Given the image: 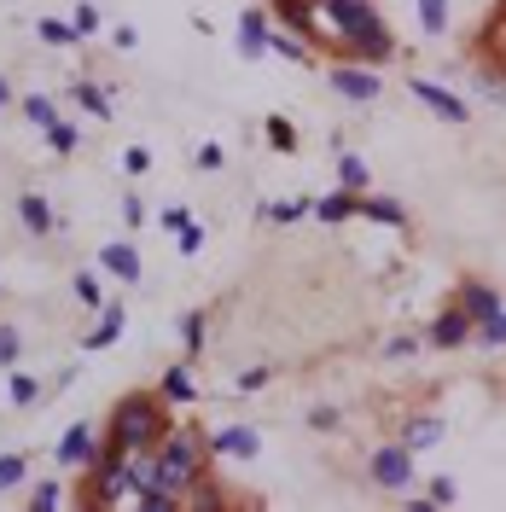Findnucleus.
Wrapping results in <instances>:
<instances>
[{"mask_svg": "<svg viewBox=\"0 0 506 512\" xmlns=\"http://www.w3.org/2000/svg\"><path fill=\"white\" fill-rule=\"evenodd\" d=\"M18 216H24L29 233H53V204L36 198V192H24V198H18Z\"/></svg>", "mask_w": 506, "mask_h": 512, "instance_id": "dca6fc26", "label": "nucleus"}, {"mask_svg": "<svg viewBox=\"0 0 506 512\" xmlns=\"http://www.w3.org/2000/svg\"><path fill=\"white\" fill-rule=\"evenodd\" d=\"M100 262H105L117 280H140V251H134V245H122V239H117V245H105V251H100Z\"/></svg>", "mask_w": 506, "mask_h": 512, "instance_id": "4468645a", "label": "nucleus"}, {"mask_svg": "<svg viewBox=\"0 0 506 512\" xmlns=\"http://www.w3.org/2000/svg\"><path fill=\"white\" fill-rule=\"evenodd\" d=\"M134 507H146V512H175V507H181V495H175V489H163V484H152V489H140V495H134Z\"/></svg>", "mask_w": 506, "mask_h": 512, "instance_id": "4be33fe9", "label": "nucleus"}, {"mask_svg": "<svg viewBox=\"0 0 506 512\" xmlns=\"http://www.w3.org/2000/svg\"><path fill=\"white\" fill-rule=\"evenodd\" d=\"M47 146H53V152H76V146H82V128H76V123H53V128H47Z\"/></svg>", "mask_w": 506, "mask_h": 512, "instance_id": "a878e982", "label": "nucleus"}, {"mask_svg": "<svg viewBox=\"0 0 506 512\" xmlns=\"http://www.w3.org/2000/svg\"><path fill=\"white\" fill-rule=\"evenodd\" d=\"M454 309H466L471 320H489V315L501 309V297L489 292V285H478V280H466V285H460V297H454Z\"/></svg>", "mask_w": 506, "mask_h": 512, "instance_id": "f8f14e48", "label": "nucleus"}, {"mask_svg": "<svg viewBox=\"0 0 506 512\" xmlns=\"http://www.w3.org/2000/svg\"><path fill=\"white\" fill-rule=\"evenodd\" d=\"M24 484V454H0V489Z\"/></svg>", "mask_w": 506, "mask_h": 512, "instance_id": "2f4dec72", "label": "nucleus"}, {"mask_svg": "<svg viewBox=\"0 0 506 512\" xmlns=\"http://www.w3.org/2000/svg\"><path fill=\"white\" fill-rule=\"evenodd\" d=\"M100 454H105V448H100V437H93V431L88 425H70L65 431V443H58V466H70V472H93V466H100Z\"/></svg>", "mask_w": 506, "mask_h": 512, "instance_id": "39448f33", "label": "nucleus"}, {"mask_svg": "<svg viewBox=\"0 0 506 512\" xmlns=\"http://www.w3.org/2000/svg\"><path fill=\"white\" fill-rule=\"evenodd\" d=\"M442 431H448V425H442L437 413H419V420H407V431H402V443L414 448V454H425V448H437V443H442Z\"/></svg>", "mask_w": 506, "mask_h": 512, "instance_id": "ddd939ff", "label": "nucleus"}, {"mask_svg": "<svg viewBox=\"0 0 506 512\" xmlns=\"http://www.w3.org/2000/svg\"><path fill=\"white\" fill-rule=\"evenodd\" d=\"M157 443H163V408L152 396H122L117 413H111L105 454H152Z\"/></svg>", "mask_w": 506, "mask_h": 512, "instance_id": "f03ea898", "label": "nucleus"}, {"mask_svg": "<svg viewBox=\"0 0 506 512\" xmlns=\"http://www.w3.org/2000/svg\"><path fill=\"white\" fill-rule=\"evenodd\" d=\"M70 24H76V36H82V41H93V36H100V29H105V24H100V12H93L88 0H82V6H76V18H70Z\"/></svg>", "mask_w": 506, "mask_h": 512, "instance_id": "c756f323", "label": "nucleus"}, {"mask_svg": "<svg viewBox=\"0 0 506 512\" xmlns=\"http://www.w3.org/2000/svg\"><path fill=\"white\" fill-rule=\"evenodd\" d=\"M466 338H478V320H471L466 309L437 315V326H431V344H437V349H460Z\"/></svg>", "mask_w": 506, "mask_h": 512, "instance_id": "1a4fd4ad", "label": "nucleus"}, {"mask_svg": "<svg viewBox=\"0 0 506 512\" xmlns=\"http://www.w3.org/2000/svg\"><path fill=\"white\" fill-rule=\"evenodd\" d=\"M41 41H47V47H70V41H82V36H76V24H58V18H41Z\"/></svg>", "mask_w": 506, "mask_h": 512, "instance_id": "bb28decb", "label": "nucleus"}, {"mask_svg": "<svg viewBox=\"0 0 506 512\" xmlns=\"http://www.w3.org/2000/svg\"><path fill=\"white\" fill-rule=\"evenodd\" d=\"M6 100H12V88H6V82H0V105H6Z\"/></svg>", "mask_w": 506, "mask_h": 512, "instance_id": "49530a36", "label": "nucleus"}, {"mask_svg": "<svg viewBox=\"0 0 506 512\" xmlns=\"http://www.w3.org/2000/svg\"><path fill=\"white\" fill-rule=\"evenodd\" d=\"M24 117H29V123H36L41 134H47V128L58 123V105H53V100H41V93H29V100H24Z\"/></svg>", "mask_w": 506, "mask_h": 512, "instance_id": "b1692460", "label": "nucleus"}, {"mask_svg": "<svg viewBox=\"0 0 506 512\" xmlns=\"http://www.w3.org/2000/svg\"><path fill=\"white\" fill-rule=\"evenodd\" d=\"M268 384V367H250V373H239V390H262Z\"/></svg>", "mask_w": 506, "mask_h": 512, "instance_id": "a18cd8bd", "label": "nucleus"}, {"mask_svg": "<svg viewBox=\"0 0 506 512\" xmlns=\"http://www.w3.org/2000/svg\"><path fill=\"white\" fill-rule=\"evenodd\" d=\"M338 181L361 192V187H373V169H367V157H355V152H343V164H338Z\"/></svg>", "mask_w": 506, "mask_h": 512, "instance_id": "6ab92c4d", "label": "nucleus"}, {"mask_svg": "<svg viewBox=\"0 0 506 512\" xmlns=\"http://www.w3.org/2000/svg\"><path fill=\"white\" fill-rule=\"evenodd\" d=\"M198 472H204V448L193 431H175V437H163V448H157V484L163 489H175L186 495L198 484Z\"/></svg>", "mask_w": 506, "mask_h": 512, "instance_id": "7ed1b4c3", "label": "nucleus"}, {"mask_svg": "<svg viewBox=\"0 0 506 512\" xmlns=\"http://www.w3.org/2000/svg\"><path fill=\"white\" fill-rule=\"evenodd\" d=\"M58 495H65L58 484H41L36 495H29V507H36V512H53V507H58Z\"/></svg>", "mask_w": 506, "mask_h": 512, "instance_id": "58836bf2", "label": "nucleus"}, {"mask_svg": "<svg viewBox=\"0 0 506 512\" xmlns=\"http://www.w3.org/2000/svg\"><path fill=\"white\" fill-rule=\"evenodd\" d=\"M181 338H186V349L204 344V315H186V320H181Z\"/></svg>", "mask_w": 506, "mask_h": 512, "instance_id": "ea45409f", "label": "nucleus"}, {"mask_svg": "<svg viewBox=\"0 0 506 512\" xmlns=\"http://www.w3.org/2000/svg\"><path fill=\"white\" fill-rule=\"evenodd\" d=\"M268 146H274V152H297V134H291L286 117H268Z\"/></svg>", "mask_w": 506, "mask_h": 512, "instance_id": "cd10ccee", "label": "nucleus"}, {"mask_svg": "<svg viewBox=\"0 0 506 512\" xmlns=\"http://www.w3.org/2000/svg\"><path fill=\"white\" fill-rule=\"evenodd\" d=\"M309 425L314 431H332V425H338V408H309Z\"/></svg>", "mask_w": 506, "mask_h": 512, "instance_id": "c03bdc74", "label": "nucleus"}, {"mask_svg": "<svg viewBox=\"0 0 506 512\" xmlns=\"http://www.w3.org/2000/svg\"><path fill=\"white\" fill-rule=\"evenodd\" d=\"M385 356H390V361H414V356H419V338H407V332H402V338L385 344Z\"/></svg>", "mask_w": 506, "mask_h": 512, "instance_id": "72a5a7b5", "label": "nucleus"}, {"mask_svg": "<svg viewBox=\"0 0 506 512\" xmlns=\"http://www.w3.org/2000/svg\"><path fill=\"white\" fill-rule=\"evenodd\" d=\"M175 239H181V251H186V256H193V251L204 245V228H198V221H186V228H181Z\"/></svg>", "mask_w": 506, "mask_h": 512, "instance_id": "37998d69", "label": "nucleus"}, {"mask_svg": "<svg viewBox=\"0 0 506 512\" xmlns=\"http://www.w3.org/2000/svg\"><path fill=\"white\" fill-rule=\"evenodd\" d=\"M478 88H483V100H495V105H506V82H501L495 70H489V76H478Z\"/></svg>", "mask_w": 506, "mask_h": 512, "instance_id": "a19ab883", "label": "nucleus"}, {"mask_svg": "<svg viewBox=\"0 0 506 512\" xmlns=\"http://www.w3.org/2000/svg\"><path fill=\"white\" fill-rule=\"evenodd\" d=\"M303 210H309L303 198H279V204H262L257 216H262V221H279V228H286V221H297V216H303Z\"/></svg>", "mask_w": 506, "mask_h": 512, "instance_id": "393cba45", "label": "nucleus"}, {"mask_svg": "<svg viewBox=\"0 0 506 512\" xmlns=\"http://www.w3.org/2000/svg\"><path fill=\"white\" fill-rule=\"evenodd\" d=\"M419 6V29L425 36H442V29H448V0H414Z\"/></svg>", "mask_w": 506, "mask_h": 512, "instance_id": "aec40b11", "label": "nucleus"}, {"mask_svg": "<svg viewBox=\"0 0 506 512\" xmlns=\"http://www.w3.org/2000/svg\"><path fill=\"white\" fill-rule=\"evenodd\" d=\"M163 402H198V384H193L186 367H169L163 373Z\"/></svg>", "mask_w": 506, "mask_h": 512, "instance_id": "f3484780", "label": "nucleus"}, {"mask_svg": "<svg viewBox=\"0 0 506 512\" xmlns=\"http://www.w3.org/2000/svg\"><path fill=\"white\" fill-rule=\"evenodd\" d=\"M268 53H274V59H291V64H309V47L291 41V36H279V29H268Z\"/></svg>", "mask_w": 506, "mask_h": 512, "instance_id": "5701e85b", "label": "nucleus"}, {"mask_svg": "<svg viewBox=\"0 0 506 512\" xmlns=\"http://www.w3.org/2000/svg\"><path fill=\"white\" fill-rule=\"evenodd\" d=\"M146 216H152V210H146V204H140L134 192H129V198H122V221H129V228H140V221H146Z\"/></svg>", "mask_w": 506, "mask_h": 512, "instance_id": "79ce46f5", "label": "nucleus"}, {"mask_svg": "<svg viewBox=\"0 0 506 512\" xmlns=\"http://www.w3.org/2000/svg\"><path fill=\"white\" fill-rule=\"evenodd\" d=\"M157 221H163V233H181L186 221H193V210H186V204H169V210L157 216Z\"/></svg>", "mask_w": 506, "mask_h": 512, "instance_id": "e433bc0d", "label": "nucleus"}, {"mask_svg": "<svg viewBox=\"0 0 506 512\" xmlns=\"http://www.w3.org/2000/svg\"><path fill=\"white\" fill-rule=\"evenodd\" d=\"M122 169H129V175H146V169H152V152H146V146H129V152H122Z\"/></svg>", "mask_w": 506, "mask_h": 512, "instance_id": "4c0bfd02", "label": "nucleus"}, {"mask_svg": "<svg viewBox=\"0 0 506 512\" xmlns=\"http://www.w3.org/2000/svg\"><path fill=\"white\" fill-rule=\"evenodd\" d=\"M361 210V198H355V192L350 187H338V192H326V198L321 204H314V216H321V221H350Z\"/></svg>", "mask_w": 506, "mask_h": 512, "instance_id": "2eb2a0df", "label": "nucleus"}, {"mask_svg": "<svg viewBox=\"0 0 506 512\" xmlns=\"http://www.w3.org/2000/svg\"><path fill=\"white\" fill-rule=\"evenodd\" d=\"M70 100L82 105V111H93V117H100V123L111 117V100H105V93L93 88V82H70Z\"/></svg>", "mask_w": 506, "mask_h": 512, "instance_id": "412c9836", "label": "nucleus"}, {"mask_svg": "<svg viewBox=\"0 0 506 512\" xmlns=\"http://www.w3.org/2000/svg\"><path fill=\"white\" fill-rule=\"evenodd\" d=\"M239 53L245 59H268V18H262L257 6L239 18Z\"/></svg>", "mask_w": 506, "mask_h": 512, "instance_id": "9d476101", "label": "nucleus"}, {"mask_svg": "<svg viewBox=\"0 0 506 512\" xmlns=\"http://www.w3.org/2000/svg\"><path fill=\"white\" fill-rule=\"evenodd\" d=\"M0 367H6V373L18 367V332L12 326H0Z\"/></svg>", "mask_w": 506, "mask_h": 512, "instance_id": "f704fd0d", "label": "nucleus"}, {"mask_svg": "<svg viewBox=\"0 0 506 512\" xmlns=\"http://www.w3.org/2000/svg\"><path fill=\"white\" fill-rule=\"evenodd\" d=\"M407 93H414V100H425L442 123H466V100H460V93H448V88L425 82V76H407Z\"/></svg>", "mask_w": 506, "mask_h": 512, "instance_id": "423d86ee", "label": "nucleus"}, {"mask_svg": "<svg viewBox=\"0 0 506 512\" xmlns=\"http://www.w3.org/2000/svg\"><path fill=\"white\" fill-rule=\"evenodd\" d=\"M321 12L332 24H338V41L350 47L355 59H367V64H385L390 53H396V41H390V29L385 18L367 6V0H321Z\"/></svg>", "mask_w": 506, "mask_h": 512, "instance_id": "f257e3e1", "label": "nucleus"}, {"mask_svg": "<svg viewBox=\"0 0 506 512\" xmlns=\"http://www.w3.org/2000/svg\"><path fill=\"white\" fill-rule=\"evenodd\" d=\"M257 448H262V437L250 425H221L216 437H210V454L216 460H257Z\"/></svg>", "mask_w": 506, "mask_h": 512, "instance_id": "0eeeda50", "label": "nucleus"}, {"mask_svg": "<svg viewBox=\"0 0 506 512\" xmlns=\"http://www.w3.org/2000/svg\"><path fill=\"white\" fill-rule=\"evenodd\" d=\"M431 501H437V507H454V501H460V484H454V477H437V484H431Z\"/></svg>", "mask_w": 506, "mask_h": 512, "instance_id": "c9c22d12", "label": "nucleus"}, {"mask_svg": "<svg viewBox=\"0 0 506 512\" xmlns=\"http://www.w3.org/2000/svg\"><path fill=\"white\" fill-rule=\"evenodd\" d=\"M332 93H343V100L367 105V100H378V76L361 70V64H343V70H332Z\"/></svg>", "mask_w": 506, "mask_h": 512, "instance_id": "6e6552de", "label": "nucleus"}, {"mask_svg": "<svg viewBox=\"0 0 506 512\" xmlns=\"http://www.w3.org/2000/svg\"><path fill=\"white\" fill-rule=\"evenodd\" d=\"M355 216H373V221H385V228H402V221H407V210H402L396 198H361Z\"/></svg>", "mask_w": 506, "mask_h": 512, "instance_id": "a211bd4d", "label": "nucleus"}, {"mask_svg": "<svg viewBox=\"0 0 506 512\" xmlns=\"http://www.w3.org/2000/svg\"><path fill=\"white\" fill-rule=\"evenodd\" d=\"M36 396H41V384H36V379H29V373H12V402H18V408H29Z\"/></svg>", "mask_w": 506, "mask_h": 512, "instance_id": "7c9ffc66", "label": "nucleus"}, {"mask_svg": "<svg viewBox=\"0 0 506 512\" xmlns=\"http://www.w3.org/2000/svg\"><path fill=\"white\" fill-rule=\"evenodd\" d=\"M367 477H373L378 489H414V448H407V443L373 448V460H367Z\"/></svg>", "mask_w": 506, "mask_h": 512, "instance_id": "20e7f679", "label": "nucleus"}, {"mask_svg": "<svg viewBox=\"0 0 506 512\" xmlns=\"http://www.w3.org/2000/svg\"><path fill=\"white\" fill-rule=\"evenodd\" d=\"M70 285H76V297H82L88 309H100V303H105V297H100V280H93V274H76Z\"/></svg>", "mask_w": 506, "mask_h": 512, "instance_id": "473e14b6", "label": "nucleus"}, {"mask_svg": "<svg viewBox=\"0 0 506 512\" xmlns=\"http://www.w3.org/2000/svg\"><path fill=\"white\" fill-rule=\"evenodd\" d=\"M478 338H483V344H506V303H501L489 320H478Z\"/></svg>", "mask_w": 506, "mask_h": 512, "instance_id": "c85d7f7f", "label": "nucleus"}, {"mask_svg": "<svg viewBox=\"0 0 506 512\" xmlns=\"http://www.w3.org/2000/svg\"><path fill=\"white\" fill-rule=\"evenodd\" d=\"M122 320H129V309H122V303H100V326L88 332V356H93V349H105V344H117Z\"/></svg>", "mask_w": 506, "mask_h": 512, "instance_id": "9b49d317", "label": "nucleus"}]
</instances>
